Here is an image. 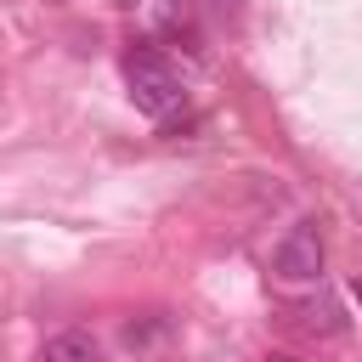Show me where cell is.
I'll return each mask as SVG.
<instances>
[{
	"instance_id": "6da1fadb",
	"label": "cell",
	"mask_w": 362,
	"mask_h": 362,
	"mask_svg": "<svg viewBox=\"0 0 362 362\" xmlns=\"http://www.w3.org/2000/svg\"><path fill=\"white\" fill-rule=\"evenodd\" d=\"M124 85H130V102H136L147 119H170V113L187 107L181 74L170 68V57H164L153 40H130V45H124Z\"/></svg>"
},
{
	"instance_id": "7a4b0ae2",
	"label": "cell",
	"mask_w": 362,
	"mask_h": 362,
	"mask_svg": "<svg viewBox=\"0 0 362 362\" xmlns=\"http://www.w3.org/2000/svg\"><path fill=\"white\" fill-rule=\"evenodd\" d=\"M272 266H277V277H288V283L322 277V226H317V221L288 226V238L272 249Z\"/></svg>"
},
{
	"instance_id": "3957f363",
	"label": "cell",
	"mask_w": 362,
	"mask_h": 362,
	"mask_svg": "<svg viewBox=\"0 0 362 362\" xmlns=\"http://www.w3.org/2000/svg\"><path fill=\"white\" fill-rule=\"evenodd\" d=\"M40 362H102V345L90 328H62L40 345Z\"/></svg>"
},
{
	"instance_id": "277c9868",
	"label": "cell",
	"mask_w": 362,
	"mask_h": 362,
	"mask_svg": "<svg viewBox=\"0 0 362 362\" xmlns=\"http://www.w3.org/2000/svg\"><path fill=\"white\" fill-rule=\"evenodd\" d=\"M272 362H300V356H272Z\"/></svg>"
},
{
	"instance_id": "5b68a950",
	"label": "cell",
	"mask_w": 362,
	"mask_h": 362,
	"mask_svg": "<svg viewBox=\"0 0 362 362\" xmlns=\"http://www.w3.org/2000/svg\"><path fill=\"white\" fill-rule=\"evenodd\" d=\"M356 300H362V277H356Z\"/></svg>"
},
{
	"instance_id": "8992f818",
	"label": "cell",
	"mask_w": 362,
	"mask_h": 362,
	"mask_svg": "<svg viewBox=\"0 0 362 362\" xmlns=\"http://www.w3.org/2000/svg\"><path fill=\"white\" fill-rule=\"evenodd\" d=\"M119 6H130V0H119Z\"/></svg>"
}]
</instances>
